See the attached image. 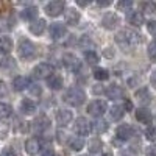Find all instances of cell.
I'll return each mask as SVG.
<instances>
[{
  "instance_id": "39",
  "label": "cell",
  "mask_w": 156,
  "mask_h": 156,
  "mask_svg": "<svg viewBox=\"0 0 156 156\" xmlns=\"http://www.w3.org/2000/svg\"><path fill=\"white\" fill-rule=\"evenodd\" d=\"M147 30H148L150 34L156 36V20H150V22L147 23Z\"/></svg>"
},
{
  "instance_id": "26",
  "label": "cell",
  "mask_w": 156,
  "mask_h": 156,
  "mask_svg": "<svg viewBox=\"0 0 156 156\" xmlns=\"http://www.w3.org/2000/svg\"><path fill=\"white\" fill-rule=\"evenodd\" d=\"M103 150V142L98 137H94L89 140V151L90 153H100Z\"/></svg>"
},
{
  "instance_id": "38",
  "label": "cell",
  "mask_w": 156,
  "mask_h": 156,
  "mask_svg": "<svg viewBox=\"0 0 156 156\" xmlns=\"http://www.w3.org/2000/svg\"><path fill=\"white\" fill-rule=\"evenodd\" d=\"M145 136H147V139L148 140H156V128H153V126H150L147 131H145Z\"/></svg>"
},
{
  "instance_id": "49",
  "label": "cell",
  "mask_w": 156,
  "mask_h": 156,
  "mask_svg": "<svg viewBox=\"0 0 156 156\" xmlns=\"http://www.w3.org/2000/svg\"><path fill=\"white\" fill-rule=\"evenodd\" d=\"M3 87H5V84H3V81L0 80V90H3Z\"/></svg>"
},
{
  "instance_id": "6",
  "label": "cell",
  "mask_w": 156,
  "mask_h": 156,
  "mask_svg": "<svg viewBox=\"0 0 156 156\" xmlns=\"http://www.w3.org/2000/svg\"><path fill=\"white\" fill-rule=\"evenodd\" d=\"M62 66L66 67L67 70H70V72H78L80 67H81V62H80V59H78L75 55L66 53L62 56Z\"/></svg>"
},
{
  "instance_id": "48",
  "label": "cell",
  "mask_w": 156,
  "mask_h": 156,
  "mask_svg": "<svg viewBox=\"0 0 156 156\" xmlns=\"http://www.w3.org/2000/svg\"><path fill=\"white\" fill-rule=\"evenodd\" d=\"M76 3L80 5V6H86L87 5V2H83V0H76Z\"/></svg>"
},
{
  "instance_id": "3",
  "label": "cell",
  "mask_w": 156,
  "mask_h": 156,
  "mask_svg": "<svg viewBox=\"0 0 156 156\" xmlns=\"http://www.w3.org/2000/svg\"><path fill=\"white\" fill-rule=\"evenodd\" d=\"M17 50H19V56L22 59H31L36 55V47L31 41H28V39H20Z\"/></svg>"
},
{
  "instance_id": "44",
  "label": "cell",
  "mask_w": 156,
  "mask_h": 156,
  "mask_svg": "<svg viewBox=\"0 0 156 156\" xmlns=\"http://www.w3.org/2000/svg\"><path fill=\"white\" fill-rule=\"evenodd\" d=\"M123 109H128V111H131V109H133V103L129 101V100H125V105H123Z\"/></svg>"
},
{
  "instance_id": "45",
  "label": "cell",
  "mask_w": 156,
  "mask_h": 156,
  "mask_svg": "<svg viewBox=\"0 0 156 156\" xmlns=\"http://www.w3.org/2000/svg\"><path fill=\"white\" fill-rule=\"evenodd\" d=\"M42 156H55V153H53V150L47 148V150H44V151H42Z\"/></svg>"
},
{
  "instance_id": "17",
  "label": "cell",
  "mask_w": 156,
  "mask_h": 156,
  "mask_svg": "<svg viewBox=\"0 0 156 156\" xmlns=\"http://www.w3.org/2000/svg\"><path fill=\"white\" fill-rule=\"evenodd\" d=\"M106 97H108L109 100H119V98L123 97V90H122V87L112 84V86H109V87L106 89Z\"/></svg>"
},
{
  "instance_id": "30",
  "label": "cell",
  "mask_w": 156,
  "mask_h": 156,
  "mask_svg": "<svg viewBox=\"0 0 156 156\" xmlns=\"http://www.w3.org/2000/svg\"><path fill=\"white\" fill-rule=\"evenodd\" d=\"M12 114V108L8 103H0V119H6Z\"/></svg>"
},
{
  "instance_id": "22",
  "label": "cell",
  "mask_w": 156,
  "mask_h": 156,
  "mask_svg": "<svg viewBox=\"0 0 156 156\" xmlns=\"http://www.w3.org/2000/svg\"><path fill=\"white\" fill-rule=\"evenodd\" d=\"M66 22L69 25H76L80 22V12H78L75 8H69L66 11Z\"/></svg>"
},
{
  "instance_id": "2",
  "label": "cell",
  "mask_w": 156,
  "mask_h": 156,
  "mask_svg": "<svg viewBox=\"0 0 156 156\" xmlns=\"http://www.w3.org/2000/svg\"><path fill=\"white\" fill-rule=\"evenodd\" d=\"M86 100V94L80 87H69L64 94V101L69 103L70 106H80Z\"/></svg>"
},
{
  "instance_id": "13",
  "label": "cell",
  "mask_w": 156,
  "mask_h": 156,
  "mask_svg": "<svg viewBox=\"0 0 156 156\" xmlns=\"http://www.w3.org/2000/svg\"><path fill=\"white\" fill-rule=\"evenodd\" d=\"M136 119H137L140 123L150 125V123L153 122V115H151V112H150L148 109H145V108H139V109L136 111Z\"/></svg>"
},
{
  "instance_id": "15",
  "label": "cell",
  "mask_w": 156,
  "mask_h": 156,
  "mask_svg": "<svg viewBox=\"0 0 156 156\" xmlns=\"http://www.w3.org/2000/svg\"><path fill=\"white\" fill-rule=\"evenodd\" d=\"M72 120V111L69 109H59L56 112V123L64 126V125H67L69 122Z\"/></svg>"
},
{
  "instance_id": "34",
  "label": "cell",
  "mask_w": 156,
  "mask_h": 156,
  "mask_svg": "<svg viewBox=\"0 0 156 156\" xmlns=\"http://www.w3.org/2000/svg\"><path fill=\"white\" fill-rule=\"evenodd\" d=\"M142 8H144L145 14H156V3L154 2H145Z\"/></svg>"
},
{
  "instance_id": "36",
  "label": "cell",
  "mask_w": 156,
  "mask_h": 156,
  "mask_svg": "<svg viewBox=\"0 0 156 156\" xmlns=\"http://www.w3.org/2000/svg\"><path fill=\"white\" fill-rule=\"evenodd\" d=\"M133 6V2L131 0H122V2H119L117 3V8H119L120 11H126L128 12V9Z\"/></svg>"
},
{
  "instance_id": "42",
  "label": "cell",
  "mask_w": 156,
  "mask_h": 156,
  "mask_svg": "<svg viewBox=\"0 0 156 156\" xmlns=\"http://www.w3.org/2000/svg\"><path fill=\"white\" fill-rule=\"evenodd\" d=\"M0 156H17L11 148H3V151L0 153Z\"/></svg>"
},
{
  "instance_id": "21",
  "label": "cell",
  "mask_w": 156,
  "mask_h": 156,
  "mask_svg": "<svg viewBox=\"0 0 156 156\" xmlns=\"http://www.w3.org/2000/svg\"><path fill=\"white\" fill-rule=\"evenodd\" d=\"M45 25H47V23H45L44 19H37V20H34V22L30 25V31H31L33 34L39 36V34H42V33H44Z\"/></svg>"
},
{
  "instance_id": "4",
  "label": "cell",
  "mask_w": 156,
  "mask_h": 156,
  "mask_svg": "<svg viewBox=\"0 0 156 156\" xmlns=\"http://www.w3.org/2000/svg\"><path fill=\"white\" fill-rule=\"evenodd\" d=\"M106 109H108V105H106L105 100H94V101H90V105L87 106V112L94 117H101L106 112Z\"/></svg>"
},
{
  "instance_id": "5",
  "label": "cell",
  "mask_w": 156,
  "mask_h": 156,
  "mask_svg": "<svg viewBox=\"0 0 156 156\" xmlns=\"http://www.w3.org/2000/svg\"><path fill=\"white\" fill-rule=\"evenodd\" d=\"M53 75V66L48 62H41L33 69V76L34 78H48Z\"/></svg>"
},
{
  "instance_id": "32",
  "label": "cell",
  "mask_w": 156,
  "mask_h": 156,
  "mask_svg": "<svg viewBox=\"0 0 156 156\" xmlns=\"http://www.w3.org/2000/svg\"><path fill=\"white\" fill-rule=\"evenodd\" d=\"M94 129L97 133H105L108 129V122H105L103 119H98L95 123H94Z\"/></svg>"
},
{
  "instance_id": "23",
  "label": "cell",
  "mask_w": 156,
  "mask_h": 156,
  "mask_svg": "<svg viewBox=\"0 0 156 156\" xmlns=\"http://www.w3.org/2000/svg\"><path fill=\"white\" fill-rule=\"evenodd\" d=\"M20 111H22L23 114H33V112L36 111V103H34L33 100H28V98L22 100V103H20Z\"/></svg>"
},
{
  "instance_id": "19",
  "label": "cell",
  "mask_w": 156,
  "mask_h": 156,
  "mask_svg": "<svg viewBox=\"0 0 156 156\" xmlns=\"http://www.w3.org/2000/svg\"><path fill=\"white\" fill-rule=\"evenodd\" d=\"M131 136H133V129L129 125H120L117 128V137L120 140H128Z\"/></svg>"
},
{
  "instance_id": "24",
  "label": "cell",
  "mask_w": 156,
  "mask_h": 156,
  "mask_svg": "<svg viewBox=\"0 0 156 156\" xmlns=\"http://www.w3.org/2000/svg\"><path fill=\"white\" fill-rule=\"evenodd\" d=\"M47 84L51 90H59L62 87V78L59 75H51L47 80Z\"/></svg>"
},
{
  "instance_id": "25",
  "label": "cell",
  "mask_w": 156,
  "mask_h": 156,
  "mask_svg": "<svg viewBox=\"0 0 156 156\" xmlns=\"http://www.w3.org/2000/svg\"><path fill=\"white\" fill-rule=\"evenodd\" d=\"M20 17L23 20H33L37 17V8L36 6H28V8H25L22 12H20Z\"/></svg>"
},
{
  "instance_id": "16",
  "label": "cell",
  "mask_w": 156,
  "mask_h": 156,
  "mask_svg": "<svg viewBox=\"0 0 156 156\" xmlns=\"http://www.w3.org/2000/svg\"><path fill=\"white\" fill-rule=\"evenodd\" d=\"M30 80L27 76H22V75H17L14 80H12V87H14L16 90H23V89H27L30 87Z\"/></svg>"
},
{
  "instance_id": "11",
  "label": "cell",
  "mask_w": 156,
  "mask_h": 156,
  "mask_svg": "<svg viewBox=\"0 0 156 156\" xmlns=\"http://www.w3.org/2000/svg\"><path fill=\"white\" fill-rule=\"evenodd\" d=\"M48 125H50V120H48V117L47 115H37L36 119H34V122H33V128L36 129L37 133H42V131H45V129L48 128Z\"/></svg>"
},
{
  "instance_id": "41",
  "label": "cell",
  "mask_w": 156,
  "mask_h": 156,
  "mask_svg": "<svg viewBox=\"0 0 156 156\" xmlns=\"http://www.w3.org/2000/svg\"><path fill=\"white\" fill-rule=\"evenodd\" d=\"M145 156H156V144L147 147V150H145Z\"/></svg>"
},
{
  "instance_id": "18",
  "label": "cell",
  "mask_w": 156,
  "mask_h": 156,
  "mask_svg": "<svg viewBox=\"0 0 156 156\" xmlns=\"http://www.w3.org/2000/svg\"><path fill=\"white\" fill-rule=\"evenodd\" d=\"M12 50V41L8 36H0V55H8Z\"/></svg>"
},
{
  "instance_id": "46",
  "label": "cell",
  "mask_w": 156,
  "mask_h": 156,
  "mask_svg": "<svg viewBox=\"0 0 156 156\" xmlns=\"http://www.w3.org/2000/svg\"><path fill=\"white\" fill-rule=\"evenodd\" d=\"M100 6H109L111 5V2H109V0H106V2H103V0H98V2H97Z\"/></svg>"
},
{
  "instance_id": "47",
  "label": "cell",
  "mask_w": 156,
  "mask_h": 156,
  "mask_svg": "<svg viewBox=\"0 0 156 156\" xmlns=\"http://www.w3.org/2000/svg\"><path fill=\"white\" fill-rule=\"evenodd\" d=\"M94 92H95V94H100V92H103L101 86H94Z\"/></svg>"
},
{
  "instance_id": "1",
  "label": "cell",
  "mask_w": 156,
  "mask_h": 156,
  "mask_svg": "<svg viewBox=\"0 0 156 156\" xmlns=\"http://www.w3.org/2000/svg\"><path fill=\"white\" fill-rule=\"evenodd\" d=\"M115 41H117V44H119L120 47L128 50V48H133V47L139 45L142 42V36L137 31H134V30H128L126 28V30H122V31H119L115 34Z\"/></svg>"
},
{
  "instance_id": "27",
  "label": "cell",
  "mask_w": 156,
  "mask_h": 156,
  "mask_svg": "<svg viewBox=\"0 0 156 156\" xmlns=\"http://www.w3.org/2000/svg\"><path fill=\"white\" fill-rule=\"evenodd\" d=\"M69 147L72 148V150H81L83 147H84V140H83V137H70L69 139Z\"/></svg>"
},
{
  "instance_id": "37",
  "label": "cell",
  "mask_w": 156,
  "mask_h": 156,
  "mask_svg": "<svg viewBox=\"0 0 156 156\" xmlns=\"http://www.w3.org/2000/svg\"><path fill=\"white\" fill-rule=\"evenodd\" d=\"M0 66L2 67H12L14 66V59L12 58H0Z\"/></svg>"
},
{
  "instance_id": "7",
  "label": "cell",
  "mask_w": 156,
  "mask_h": 156,
  "mask_svg": "<svg viewBox=\"0 0 156 156\" xmlns=\"http://www.w3.org/2000/svg\"><path fill=\"white\" fill-rule=\"evenodd\" d=\"M90 123L87 122L86 117H78L75 120V125H73V131L78 134V136H87L90 133Z\"/></svg>"
},
{
  "instance_id": "40",
  "label": "cell",
  "mask_w": 156,
  "mask_h": 156,
  "mask_svg": "<svg viewBox=\"0 0 156 156\" xmlns=\"http://www.w3.org/2000/svg\"><path fill=\"white\" fill-rule=\"evenodd\" d=\"M30 92L33 94V95H41L42 94V90H41V87H39L37 84H30Z\"/></svg>"
},
{
  "instance_id": "31",
  "label": "cell",
  "mask_w": 156,
  "mask_h": 156,
  "mask_svg": "<svg viewBox=\"0 0 156 156\" xmlns=\"http://www.w3.org/2000/svg\"><path fill=\"white\" fill-rule=\"evenodd\" d=\"M84 58L89 64H97L98 62V55L95 53L94 50H86L84 51Z\"/></svg>"
},
{
  "instance_id": "8",
  "label": "cell",
  "mask_w": 156,
  "mask_h": 156,
  "mask_svg": "<svg viewBox=\"0 0 156 156\" xmlns=\"http://www.w3.org/2000/svg\"><path fill=\"white\" fill-rule=\"evenodd\" d=\"M64 8H66V3L59 2V0H55V2H50L45 5V12L51 17H58L61 12H64Z\"/></svg>"
},
{
  "instance_id": "43",
  "label": "cell",
  "mask_w": 156,
  "mask_h": 156,
  "mask_svg": "<svg viewBox=\"0 0 156 156\" xmlns=\"http://www.w3.org/2000/svg\"><path fill=\"white\" fill-rule=\"evenodd\" d=\"M150 81H151V84H153V87H156V69L151 72V75H150Z\"/></svg>"
},
{
  "instance_id": "20",
  "label": "cell",
  "mask_w": 156,
  "mask_h": 156,
  "mask_svg": "<svg viewBox=\"0 0 156 156\" xmlns=\"http://www.w3.org/2000/svg\"><path fill=\"white\" fill-rule=\"evenodd\" d=\"M128 22L134 25V27H140L142 23H144V14H142L140 11H133V12H129V16L126 17Z\"/></svg>"
},
{
  "instance_id": "12",
  "label": "cell",
  "mask_w": 156,
  "mask_h": 156,
  "mask_svg": "<svg viewBox=\"0 0 156 156\" xmlns=\"http://www.w3.org/2000/svg\"><path fill=\"white\" fill-rule=\"evenodd\" d=\"M134 97H136V100L140 103V105H144V106H147L148 103H150V100H151L150 90H148L147 87H140V89H137V90H136V94H134Z\"/></svg>"
},
{
  "instance_id": "35",
  "label": "cell",
  "mask_w": 156,
  "mask_h": 156,
  "mask_svg": "<svg viewBox=\"0 0 156 156\" xmlns=\"http://www.w3.org/2000/svg\"><path fill=\"white\" fill-rule=\"evenodd\" d=\"M8 133H9V126H8V123L0 122V140H2V139H6V137H8Z\"/></svg>"
},
{
  "instance_id": "29",
  "label": "cell",
  "mask_w": 156,
  "mask_h": 156,
  "mask_svg": "<svg viewBox=\"0 0 156 156\" xmlns=\"http://www.w3.org/2000/svg\"><path fill=\"white\" fill-rule=\"evenodd\" d=\"M109 114H111V117H112L114 120H120L122 117L125 115V109H123L122 106H117V105H115V106L111 108V112H109Z\"/></svg>"
},
{
  "instance_id": "14",
  "label": "cell",
  "mask_w": 156,
  "mask_h": 156,
  "mask_svg": "<svg viewBox=\"0 0 156 156\" xmlns=\"http://www.w3.org/2000/svg\"><path fill=\"white\" fill-rule=\"evenodd\" d=\"M64 34H66V27L62 23H51L50 25V37L51 39H61Z\"/></svg>"
},
{
  "instance_id": "33",
  "label": "cell",
  "mask_w": 156,
  "mask_h": 156,
  "mask_svg": "<svg viewBox=\"0 0 156 156\" xmlns=\"http://www.w3.org/2000/svg\"><path fill=\"white\" fill-rule=\"evenodd\" d=\"M147 53H148V58L156 62V41H151L148 44V48H147Z\"/></svg>"
},
{
  "instance_id": "10",
  "label": "cell",
  "mask_w": 156,
  "mask_h": 156,
  "mask_svg": "<svg viewBox=\"0 0 156 156\" xmlns=\"http://www.w3.org/2000/svg\"><path fill=\"white\" fill-rule=\"evenodd\" d=\"M39 150H41V142H39V139L36 137H30L27 139V142H25V151H27L28 154H37Z\"/></svg>"
},
{
  "instance_id": "9",
  "label": "cell",
  "mask_w": 156,
  "mask_h": 156,
  "mask_svg": "<svg viewBox=\"0 0 156 156\" xmlns=\"http://www.w3.org/2000/svg\"><path fill=\"white\" fill-rule=\"evenodd\" d=\"M119 23H120V19H119V16H117L115 12H106V14L103 16V19H101V25L106 30H114Z\"/></svg>"
},
{
  "instance_id": "28",
  "label": "cell",
  "mask_w": 156,
  "mask_h": 156,
  "mask_svg": "<svg viewBox=\"0 0 156 156\" xmlns=\"http://www.w3.org/2000/svg\"><path fill=\"white\" fill-rule=\"evenodd\" d=\"M94 78H95V80H98V81H105V80H108V78H109V73H108L106 69L95 67L94 69Z\"/></svg>"
}]
</instances>
